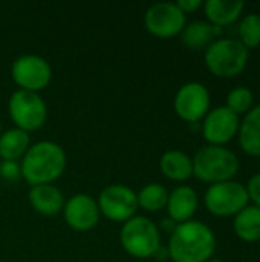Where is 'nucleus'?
Wrapping results in <instances>:
<instances>
[{
    "instance_id": "nucleus-1",
    "label": "nucleus",
    "mask_w": 260,
    "mask_h": 262,
    "mask_svg": "<svg viewBox=\"0 0 260 262\" xmlns=\"http://www.w3.org/2000/svg\"><path fill=\"white\" fill-rule=\"evenodd\" d=\"M67 157L55 141L43 140L34 143L20 161L21 178L32 187L40 184H52L66 170Z\"/></svg>"
},
{
    "instance_id": "nucleus-2",
    "label": "nucleus",
    "mask_w": 260,
    "mask_h": 262,
    "mask_svg": "<svg viewBox=\"0 0 260 262\" xmlns=\"http://www.w3.org/2000/svg\"><path fill=\"white\" fill-rule=\"evenodd\" d=\"M167 247L170 261L207 262L216 252V236L207 224L192 220L176 226Z\"/></svg>"
},
{
    "instance_id": "nucleus-3",
    "label": "nucleus",
    "mask_w": 260,
    "mask_h": 262,
    "mask_svg": "<svg viewBox=\"0 0 260 262\" xmlns=\"http://www.w3.org/2000/svg\"><path fill=\"white\" fill-rule=\"evenodd\" d=\"M192 160L193 177L210 186L231 181L241 169L238 155L225 146L208 144L199 149Z\"/></svg>"
},
{
    "instance_id": "nucleus-4",
    "label": "nucleus",
    "mask_w": 260,
    "mask_h": 262,
    "mask_svg": "<svg viewBox=\"0 0 260 262\" xmlns=\"http://www.w3.org/2000/svg\"><path fill=\"white\" fill-rule=\"evenodd\" d=\"M250 51L238 38H218L204 54L207 69L219 78H234L244 72Z\"/></svg>"
},
{
    "instance_id": "nucleus-5",
    "label": "nucleus",
    "mask_w": 260,
    "mask_h": 262,
    "mask_svg": "<svg viewBox=\"0 0 260 262\" xmlns=\"http://www.w3.org/2000/svg\"><path fill=\"white\" fill-rule=\"evenodd\" d=\"M120 243L127 255L136 259H149L161 246V232L150 218L135 215L123 224Z\"/></svg>"
},
{
    "instance_id": "nucleus-6",
    "label": "nucleus",
    "mask_w": 260,
    "mask_h": 262,
    "mask_svg": "<svg viewBox=\"0 0 260 262\" xmlns=\"http://www.w3.org/2000/svg\"><path fill=\"white\" fill-rule=\"evenodd\" d=\"M8 114L17 129L31 134L44 126L48 106L40 94L17 89L8 100Z\"/></svg>"
},
{
    "instance_id": "nucleus-7",
    "label": "nucleus",
    "mask_w": 260,
    "mask_h": 262,
    "mask_svg": "<svg viewBox=\"0 0 260 262\" xmlns=\"http://www.w3.org/2000/svg\"><path fill=\"white\" fill-rule=\"evenodd\" d=\"M205 209L219 218L236 216L248 204V195L244 184L231 180L218 184H211L204 195Z\"/></svg>"
},
{
    "instance_id": "nucleus-8",
    "label": "nucleus",
    "mask_w": 260,
    "mask_h": 262,
    "mask_svg": "<svg viewBox=\"0 0 260 262\" xmlns=\"http://www.w3.org/2000/svg\"><path fill=\"white\" fill-rule=\"evenodd\" d=\"M11 77L21 91L40 92L52 80V68L46 58L37 54H23L11 66Z\"/></svg>"
},
{
    "instance_id": "nucleus-9",
    "label": "nucleus",
    "mask_w": 260,
    "mask_h": 262,
    "mask_svg": "<svg viewBox=\"0 0 260 262\" xmlns=\"http://www.w3.org/2000/svg\"><path fill=\"white\" fill-rule=\"evenodd\" d=\"M97 203L100 213L104 218L121 224L133 218L139 209L136 192L124 184L106 186L100 192Z\"/></svg>"
},
{
    "instance_id": "nucleus-10",
    "label": "nucleus",
    "mask_w": 260,
    "mask_h": 262,
    "mask_svg": "<svg viewBox=\"0 0 260 262\" xmlns=\"http://www.w3.org/2000/svg\"><path fill=\"white\" fill-rule=\"evenodd\" d=\"M187 25V15L173 2L153 3L144 14L146 29L158 38L181 35Z\"/></svg>"
},
{
    "instance_id": "nucleus-11",
    "label": "nucleus",
    "mask_w": 260,
    "mask_h": 262,
    "mask_svg": "<svg viewBox=\"0 0 260 262\" xmlns=\"http://www.w3.org/2000/svg\"><path fill=\"white\" fill-rule=\"evenodd\" d=\"M211 97L208 89L199 81H188L182 84L173 100L176 115L190 124H196L205 118L210 111Z\"/></svg>"
},
{
    "instance_id": "nucleus-12",
    "label": "nucleus",
    "mask_w": 260,
    "mask_h": 262,
    "mask_svg": "<svg viewBox=\"0 0 260 262\" xmlns=\"http://www.w3.org/2000/svg\"><path fill=\"white\" fill-rule=\"evenodd\" d=\"M239 127L241 118L227 106L210 109L201 124L202 137L211 146H225L239 134Z\"/></svg>"
},
{
    "instance_id": "nucleus-13",
    "label": "nucleus",
    "mask_w": 260,
    "mask_h": 262,
    "mask_svg": "<svg viewBox=\"0 0 260 262\" xmlns=\"http://www.w3.org/2000/svg\"><path fill=\"white\" fill-rule=\"evenodd\" d=\"M63 216L66 224L75 232H89L97 227L100 221L98 203L87 193L72 195L63 207Z\"/></svg>"
},
{
    "instance_id": "nucleus-14",
    "label": "nucleus",
    "mask_w": 260,
    "mask_h": 262,
    "mask_svg": "<svg viewBox=\"0 0 260 262\" xmlns=\"http://www.w3.org/2000/svg\"><path fill=\"white\" fill-rule=\"evenodd\" d=\"M199 206V196L190 186H178L169 192V201L166 206L167 216L176 224L192 221Z\"/></svg>"
},
{
    "instance_id": "nucleus-15",
    "label": "nucleus",
    "mask_w": 260,
    "mask_h": 262,
    "mask_svg": "<svg viewBox=\"0 0 260 262\" xmlns=\"http://www.w3.org/2000/svg\"><path fill=\"white\" fill-rule=\"evenodd\" d=\"M32 209L43 216H55L63 212L64 195L54 184H40L32 186L28 193Z\"/></svg>"
},
{
    "instance_id": "nucleus-16",
    "label": "nucleus",
    "mask_w": 260,
    "mask_h": 262,
    "mask_svg": "<svg viewBox=\"0 0 260 262\" xmlns=\"http://www.w3.org/2000/svg\"><path fill=\"white\" fill-rule=\"evenodd\" d=\"M224 28L215 26L207 20H195L185 25L184 31L181 32V41L192 51H202L207 49L218 37L222 34Z\"/></svg>"
},
{
    "instance_id": "nucleus-17",
    "label": "nucleus",
    "mask_w": 260,
    "mask_h": 262,
    "mask_svg": "<svg viewBox=\"0 0 260 262\" xmlns=\"http://www.w3.org/2000/svg\"><path fill=\"white\" fill-rule=\"evenodd\" d=\"M202 8L208 23L225 28L241 18L245 3L241 0H207Z\"/></svg>"
},
{
    "instance_id": "nucleus-18",
    "label": "nucleus",
    "mask_w": 260,
    "mask_h": 262,
    "mask_svg": "<svg viewBox=\"0 0 260 262\" xmlns=\"http://www.w3.org/2000/svg\"><path fill=\"white\" fill-rule=\"evenodd\" d=\"M159 169L172 181H187L193 177V160L182 150H167L161 155Z\"/></svg>"
},
{
    "instance_id": "nucleus-19",
    "label": "nucleus",
    "mask_w": 260,
    "mask_h": 262,
    "mask_svg": "<svg viewBox=\"0 0 260 262\" xmlns=\"http://www.w3.org/2000/svg\"><path fill=\"white\" fill-rule=\"evenodd\" d=\"M238 137L239 144L247 155L260 158V104L254 106L244 117Z\"/></svg>"
},
{
    "instance_id": "nucleus-20",
    "label": "nucleus",
    "mask_w": 260,
    "mask_h": 262,
    "mask_svg": "<svg viewBox=\"0 0 260 262\" xmlns=\"http://www.w3.org/2000/svg\"><path fill=\"white\" fill-rule=\"evenodd\" d=\"M31 146V137L28 132L11 127L0 134V158L3 161H18L25 157Z\"/></svg>"
},
{
    "instance_id": "nucleus-21",
    "label": "nucleus",
    "mask_w": 260,
    "mask_h": 262,
    "mask_svg": "<svg viewBox=\"0 0 260 262\" xmlns=\"http://www.w3.org/2000/svg\"><path fill=\"white\" fill-rule=\"evenodd\" d=\"M234 233L244 243L260 241V207L248 204L234 216Z\"/></svg>"
},
{
    "instance_id": "nucleus-22",
    "label": "nucleus",
    "mask_w": 260,
    "mask_h": 262,
    "mask_svg": "<svg viewBox=\"0 0 260 262\" xmlns=\"http://www.w3.org/2000/svg\"><path fill=\"white\" fill-rule=\"evenodd\" d=\"M136 196L139 209L149 213H156L166 209L169 201V190L159 183H149L136 193Z\"/></svg>"
},
{
    "instance_id": "nucleus-23",
    "label": "nucleus",
    "mask_w": 260,
    "mask_h": 262,
    "mask_svg": "<svg viewBox=\"0 0 260 262\" xmlns=\"http://www.w3.org/2000/svg\"><path fill=\"white\" fill-rule=\"evenodd\" d=\"M248 51L260 46V15L248 14L239 23V38H238Z\"/></svg>"
},
{
    "instance_id": "nucleus-24",
    "label": "nucleus",
    "mask_w": 260,
    "mask_h": 262,
    "mask_svg": "<svg viewBox=\"0 0 260 262\" xmlns=\"http://www.w3.org/2000/svg\"><path fill=\"white\" fill-rule=\"evenodd\" d=\"M231 112L239 115H247L254 107V94L250 88L239 86L228 92L227 95V104Z\"/></svg>"
},
{
    "instance_id": "nucleus-25",
    "label": "nucleus",
    "mask_w": 260,
    "mask_h": 262,
    "mask_svg": "<svg viewBox=\"0 0 260 262\" xmlns=\"http://www.w3.org/2000/svg\"><path fill=\"white\" fill-rule=\"evenodd\" d=\"M0 177L6 181H15L21 177L20 163L17 161H2L0 163Z\"/></svg>"
},
{
    "instance_id": "nucleus-26",
    "label": "nucleus",
    "mask_w": 260,
    "mask_h": 262,
    "mask_svg": "<svg viewBox=\"0 0 260 262\" xmlns=\"http://www.w3.org/2000/svg\"><path fill=\"white\" fill-rule=\"evenodd\" d=\"M245 189H247L250 203H253L251 206L260 207V173H254L248 180V183L245 184Z\"/></svg>"
},
{
    "instance_id": "nucleus-27",
    "label": "nucleus",
    "mask_w": 260,
    "mask_h": 262,
    "mask_svg": "<svg viewBox=\"0 0 260 262\" xmlns=\"http://www.w3.org/2000/svg\"><path fill=\"white\" fill-rule=\"evenodd\" d=\"M176 3V6L187 15V14H190V12H196L199 8H202L204 6V2L202 0H178V2H175Z\"/></svg>"
},
{
    "instance_id": "nucleus-28",
    "label": "nucleus",
    "mask_w": 260,
    "mask_h": 262,
    "mask_svg": "<svg viewBox=\"0 0 260 262\" xmlns=\"http://www.w3.org/2000/svg\"><path fill=\"white\" fill-rule=\"evenodd\" d=\"M176 223L172 220V218H169V216H166V218H162L161 220V223H159V226H158V229H159V232L162 230V232H166V233H169V235H172L173 232H175V229H176Z\"/></svg>"
},
{
    "instance_id": "nucleus-29",
    "label": "nucleus",
    "mask_w": 260,
    "mask_h": 262,
    "mask_svg": "<svg viewBox=\"0 0 260 262\" xmlns=\"http://www.w3.org/2000/svg\"><path fill=\"white\" fill-rule=\"evenodd\" d=\"M152 258H155L158 262H166L170 259V253H169V247L167 246H159L158 249H156V252L153 253V256Z\"/></svg>"
},
{
    "instance_id": "nucleus-30",
    "label": "nucleus",
    "mask_w": 260,
    "mask_h": 262,
    "mask_svg": "<svg viewBox=\"0 0 260 262\" xmlns=\"http://www.w3.org/2000/svg\"><path fill=\"white\" fill-rule=\"evenodd\" d=\"M207 262H224L222 259H218V258H211L210 261H207Z\"/></svg>"
},
{
    "instance_id": "nucleus-31",
    "label": "nucleus",
    "mask_w": 260,
    "mask_h": 262,
    "mask_svg": "<svg viewBox=\"0 0 260 262\" xmlns=\"http://www.w3.org/2000/svg\"><path fill=\"white\" fill-rule=\"evenodd\" d=\"M0 134H2V123H0Z\"/></svg>"
},
{
    "instance_id": "nucleus-32",
    "label": "nucleus",
    "mask_w": 260,
    "mask_h": 262,
    "mask_svg": "<svg viewBox=\"0 0 260 262\" xmlns=\"http://www.w3.org/2000/svg\"><path fill=\"white\" fill-rule=\"evenodd\" d=\"M0 262H6V261H0Z\"/></svg>"
}]
</instances>
